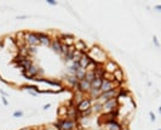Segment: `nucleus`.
Here are the masks:
<instances>
[{
  "mask_svg": "<svg viewBox=\"0 0 161 130\" xmlns=\"http://www.w3.org/2000/svg\"><path fill=\"white\" fill-rule=\"evenodd\" d=\"M87 56H88L92 61L97 62V63H99V65H103L104 62L109 59L108 54L105 53V51H104L102 48H100V46H98V45H93L92 48L88 50Z\"/></svg>",
  "mask_w": 161,
  "mask_h": 130,
  "instance_id": "f257e3e1",
  "label": "nucleus"
},
{
  "mask_svg": "<svg viewBox=\"0 0 161 130\" xmlns=\"http://www.w3.org/2000/svg\"><path fill=\"white\" fill-rule=\"evenodd\" d=\"M118 108H120V102L118 101V98L116 97L110 98L102 105V113H109L114 110H118Z\"/></svg>",
  "mask_w": 161,
  "mask_h": 130,
  "instance_id": "f03ea898",
  "label": "nucleus"
},
{
  "mask_svg": "<svg viewBox=\"0 0 161 130\" xmlns=\"http://www.w3.org/2000/svg\"><path fill=\"white\" fill-rule=\"evenodd\" d=\"M41 73H43V71L40 69L38 66H35L34 63H33L31 67H29V68H28L27 71L22 72L23 77H24V78H27V79H29V80H33L34 78L39 77V74H41Z\"/></svg>",
  "mask_w": 161,
  "mask_h": 130,
  "instance_id": "7ed1b4c3",
  "label": "nucleus"
},
{
  "mask_svg": "<svg viewBox=\"0 0 161 130\" xmlns=\"http://www.w3.org/2000/svg\"><path fill=\"white\" fill-rule=\"evenodd\" d=\"M24 41H26V44L28 46H34V48H37L38 45H40L38 33L26 32V34H24Z\"/></svg>",
  "mask_w": 161,
  "mask_h": 130,
  "instance_id": "20e7f679",
  "label": "nucleus"
},
{
  "mask_svg": "<svg viewBox=\"0 0 161 130\" xmlns=\"http://www.w3.org/2000/svg\"><path fill=\"white\" fill-rule=\"evenodd\" d=\"M59 122H61V128H59V130H78V127H79L78 122L70 121L68 118L59 119Z\"/></svg>",
  "mask_w": 161,
  "mask_h": 130,
  "instance_id": "39448f33",
  "label": "nucleus"
},
{
  "mask_svg": "<svg viewBox=\"0 0 161 130\" xmlns=\"http://www.w3.org/2000/svg\"><path fill=\"white\" fill-rule=\"evenodd\" d=\"M58 39L61 41V44H64L67 46H72L74 45V41H75V37L73 34H68V33H61L58 35Z\"/></svg>",
  "mask_w": 161,
  "mask_h": 130,
  "instance_id": "423d86ee",
  "label": "nucleus"
},
{
  "mask_svg": "<svg viewBox=\"0 0 161 130\" xmlns=\"http://www.w3.org/2000/svg\"><path fill=\"white\" fill-rule=\"evenodd\" d=\"M119 67L120 66L116 63V62H115L114 60H110V59H108L103 63V69H104V72H107V73H113V72L115 69H118Z\"/></svg>",
  "mask_w": 161,
  "mask_h": 130,
  "instance_id": "0eeeda50",
  "label": "nucleus"
},
{
  "mask_svg": "<svg viewBox=\"0 0 161 130\" xmlns=\"http://www.w3.org/2000/svg\"><path fill=\"white\" fill-rule=\"evenodd\" d=\"M91 105H92V100H91V98L85 97L81 102L77 105V108H78V111L81 113V112H84V111L90 110V108H91Z\"/></svg>",
  "mask_w": 161,
  "mask_h": 130,
  "instance_id": "6e6552de",
  "label": "nucleus"
},
{
  "mask_svg": "<svg viewBox=\"0 0 161 130\" xmlns=\"http://www.w3.org/2000/svg\"><path fill=\"white\" fill-rule=\"evenodd\" d=\"M90 89H91V84H90L88 82H86L85 79L79 80V83H78V90L79 91H81L86 95V94H88Z\"/></svg>",
  "mask_w": 161,
  "mask_h": 130,
  "instance_id": "1a4fd4ad",
  "label": "nucleus"
},
{
  "mask_svg": "<svg viewBox=\"0 0 161 130\" xmlns=\"http://www.w3.org/2000/svg\"><path fill=\"white\" fill-rule=\"evenodd\" d=\"M38 37H39V43L40 45H45V46H50L51 45V37L46 33H38Z\"/></svg>",
  "mask_w": 161,
  "mask_h": 130,
  "instance_id": "9d476101",
  "label": "nucleus"
},
{
  "mask_svg": "<svg viewBox=\"0 0 161 130\" xmlns=\"http://www.w3.org/2000/svg\"><path fill=\"white\" fill-rule=\"evenodd\" d=\"M113 75H114V80H116V82H119V83H121V84L125 82L124 71H122L121 68H120V67H119L118 69H115V71L113 72Z\"/></svg>",
  "mask_w": 161,
  "mask_h": 130,
  "instance_id": "9b49d317",
  "label": "nucleus"
},
{
  "mask_svg": "<svg viewBox=\"0 0 161 130\" xmlns=\"http://www.w3.org/2000/svg\"><path fill=\"white\" fill-rule=\"evenodd\" d=\"M104 129L105 130H121V124L118 121H114V122L104 124Z\"/></svg>",
  "mask_w": 161,
  "mask_h": 130,
  "instance_id": "f8f14e48",
  "label": "nucleus"
},
{
  "mask_svg": "<svg viewBox=\"0 0 161 130\" xmlns=\"http://www.w3.org/2000/svg\"><path fill=\"white\" fill-rule=\"evenodd\" d=\"M91 62V59L87 56V54H82L81 57H80V60H79V66L81 67V68H86V67L88 66V63Z\"/></svg>",
  "mask_w": 161,
  "mask_h": 130,
  "instance_id": "ddd939ff",
  "label": "nucleus"
},
{
  "mask_svg": "<svg viewBox=\"0 0 161 130\" xmlns=\"http://www.w3.org/2000/svg\"><path fill=\"white\" fill-rule=\"evenodd\" d=\"M73 46H74V49H75V50H77V51H80V53H84L85 49L87 48V46H86V43H85L84 40H77V39H75Z\"/></svg>",
  "mask_w": 161,
  "mask_h": 130,
  "instance_id": "4468645a",
  "label": "nucleus"
},
{
  "mask_svg": "<svg viewBox=\"0 0 161 130\" xmlns=\"http://www.w3.org/2000/svg\"><path fill=\"white\" fill-rule=\"evenodd\" d=\"M61 41H59V39L58 38H55V39H52L51 40V49L55 51V53H57V54H61Z\"/></svg>",
  "mask_w": 161,
  "mask_h": 130,
  "instance_id": "2eb2a0df",
  "label": "nucleus"
},
{
  "mask_svg": "<svg viewBox=\"0 0 161 130\" xmlns=\"http://www.w3.org/2000/svg\"><path fill=\"white\" fill-rule=\"evenodd\" d=\"M32 65H33V60H32V57H27V59L24 60V61L22 62V63L18 66V68L21 69L22 72H24V71H27V69H28Z\"/></svg>",
  "mask_w": 161,
  "mask_h": 130,
  "instance_id": "dca6fc26",
  "label": "nucleus"
},
{
  "mask_svg": "<svg viewBox=\"0 0 161 130\" xmlns=\"http://www.w3.org/2000/svg\"><path fill=\"white\" fill-rule=\"evenodd\" d=\"M67 112H68V107L67 106H61V107H59L58 112H57L59 119H65V118H67Z\"/></svg>",
  "mask_w": 161,
  "mask_h": 130,
  "instance_id": "f3484780",
  "label": "nucleus"
},
{
  "mask_svg": "<svg viewBox=\"0 0 161 130\" xmlns=\"http://www.w3.org/2000/svg\"><path fill=\"white\" fill-rule=\"evenodd\" d=\"M102 79L103 78H94L91 82V89H99L100 84H102Z\"/></svg>",
  "mask_w": 161,
  "mask_h": 130,
  "instance_id": "a211bd4d",
  "label": "nucleus"
},
{
  "mask_svg": "<svg viewBox=\"0 0 161 130\" xmlns=\"http://www.w3.org/2000/svg\"><path fill=\"white\" fill-rule=\"evenodd\" d=\"M22 89H24V90H28V91H35V92H40V90H39V88L37 86V85H31V84H24V85H22Z\"/></svg>",
  "mask_w": 161,
  "mask_h": 130,
  "instance_id": "6ab92c4d",
  "label": "nucleus"
},
{
  "mask_svg": "<svg viewBox=\"0 0 161 130\" xmlns=\"http://www.w3.org/2000/svg\"><path fill=\"white\" fill-rule=\"evenodd\" d=\"M85 74H86V69L81 68V67H80V68H79L77 72H75V77L78 78V80L84 79V78H85Z\"/></svg>",
  "mask_w": 161,
  "mask_h": 130,
  "instance_id": "aec40b11",
  "label": "nucleus"
},
{
  "mask_svg": "<svg viewBox=\"0 0 161 130\" xmlns=\"http://www.w3.org/2000/svg\"><path fill=\"white\" fill-rule=\"evenodd\" d=\"M86 82H88L90 84H91V82L94 79V74L93 72H86V74H85V78H84Z\"/></svg>",
  "mask_w": 161,
  "mask_h": 130,
  "instance_id": "412c9836",
  "label": "nucleus"
},
{
  "mask_svg": "<svg viewBox=\"0 0 161 130\" xmlns=\"http://www.w3.org/2000/svg\"><path fill=\"white\" fill-rule=\"evenodd\" d=\"M102 78H103V79H105V80H108V82H114V75H113V73H107V72H104Z\"/></svg>",
  "mask_w": 161,
  "mask_h": 130,
  "instance_id": "4be33fe9",
  "label": "nucleus"
},
{
  "mask_svg": "<svg viewBox=\"0 0 161 130\" xmlns=\"http://www.w3.org/2000/svg\"><path fill=\"white\" fill-rule=\"evenodd\" d=\"M13 117L15 118H21V117H23V112L22 111H16L13 113Z\"/></svg>",
  "mask_w": 161,
  "mask_h": 130,
  "instance_id": "5701e85b",
  "label": "nucleus"
},
{
  "mask_svg": "<svg viewBox=\"0 0 161 130\" xmlns=\"http://www.w3.org/2000/svg\"><path fill=\"white\" fill-rule=\"evenodd\" d=\"M153 41H154V44H155V46H156V48H160V44H159V41H158V38L155 37H153Z\"/></svg>",
  "mask_w": 161,
  "mask_h": 130,
  "instance_id": "b1692460",
  "label": "nucleus"
},
{
  "mask_svg": "<svg viewBox=\"0 0 161 130\" xmlns=\"http://www.w3.org/2000/svg\"><path fill=\"white\" fill-rule=\"evenodd\" d=\"M149 116H150V119H152V122H155V119H156V118H155V114H154L153 112H150Z\"/></svg>",
  "mask_w": 161,
  "mask_h": 130,
  "instance_id": "393cba45",
  "label": "nucleus"
},
{
  "mask_svg": "<svg viewBox=\"0 0 161 130\" xmlns=\"http://www.w3.org/2000/svg\"><path fill=\"white\" fill-rule=\"evenodd\" d=\"M47 4L49 5H57V1H55V0H47Z\"/></svg>",
  "mask_w": 161,
  "mask_h": 130,
  "instance_id": "a878e982",
  "label": "nucleus"
},
{
  "mask_svg": "<svg viewBox=\"0 0 161 130\" xmlns=\"http://www.w3.org/2000/svg\"><path fill=\"white\" fill-rule=\"evenodd\" d=\"M4 46H5V41L4 40H0V50H3Z\"/></svg>",
  "mask_w": 161,
  "mask_h": 130,
  "instance_id": "bb28decb",
  "label": "nucleus"
},
{
  "mask_svg": "<svg viewBox=\"0 0 161 130\" xmlns=\"http://www.w3.org/2000/svg\"><path fill=\"white\" fill-rule=\"evenodd\" d=\"M1 100H3V103H4L5 106H7V105H9V102H7V100H6V98H5V97H3Z\"/></svg>",
  "mask_w": 161,
  "mask_h": 130,
  "instance_id": "cd10ccee",
  "label": "nucleus"
},
{
  "mask_svg": "<svg viewBox=\"0 0 161 130\" xmlns=\"http://www.w3.org/2000/svg\"><path fill=\"white\" fill-rule=\"evenodd\" d=\"M50 107H51V105H50V103H46V105L44 106V110H49Z\"/></svg>",
  "mask_w": 161,
  "mask_h": 130,
  "instance_id": "c85d7f7f",
  "label": "nucleus"
},
{
  "mask_svg": "<svg viewBox=\"0 0 161 130\" xmlns=\"http://www.w3.org/2000/svg\"><path fill=\"white\" fill-rule=\"evenodd\" d=\"M121 130H130V129H128L127 127H122V128H121Z\"/></svg>",
  "mask_w": 161,
  "mask_h": 130,
  "instance_id": "c756f323",
  "label": "nucleus"
},
{
  "mask_svg": "<svg viewBox=\"0 0 161 130\" xmlns=\"http://www.w3.org/2000/svg\"><path fill=\"white\" fill-rule=\"evenodd\" d=\"M158 130H160V129H158Z\"/></svg>",
  "mask_w": 161,
  "mask_h": 130,
  "instance_id": "7c9ffc66",
  "label": "nucleus"
}]
</instances>
